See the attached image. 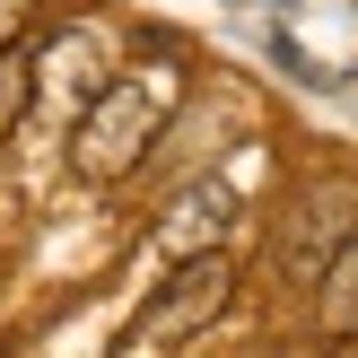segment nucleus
I'll use <instances>...</instances> for the list:
<instances>
[{
  "instance_id": "nucleus-1",
  "label": "nucleus",
  "mask_w": 358,
  "mask_h": 358,
  "mask_svg": "<svg viewBox=\"0 0 358 358\" xmlns=\"http://www.w3.org/2000/svg\"><path fill=\"white\" fill-rule=\"evenodd\" d=\"M175 87H184L175 62H140V70H122L114 87H96V96L79 105V122H70V166H79L87 184H122V175L157 149V131H166V114H175Z\"/></svg>"
},
{
  "instance_id": "nucleus-2",
  "label": "nucleus",
  "mask_w": 358,
  "mask_h": 358,
  "mask_svg": "<svg viewBox=\"0 0 358 358\" xmlns=\"http://www.w3.org/2000/svg\"><path fill=\"white\" fill-rule=\"evenodd\" d=\"M236 297V271H227V254H192L184 271H175V289L157 297L149 315H140V332H131V350H166L175 332H201L210 315Z\"/></svg>"
},
{
  "instance_id": "nucleus-3",
  "label": "nucleus",
  "mask_w": 358,
  "mask_h": 358,
  "mask_svg": "<svg viewBox=\"0 0 358 358\" xmlns=\"http://www.w3.org/2000/svg\"><path fill=\"white\" fill-rule=\"evenodd\" d=\"M350 227H358V210H350V192H341V184L306 192V201L289 210V227H280V271H289L297 289H315V280L332 271V254L350 245Z\"/></svg>"
},
{
  "instance_id": "nucleus-4",
  "label": "nucleus",
  "mask_w": 358,
  "mask_h": 358,
  "mask_svg": "<svg viewBox=\"0 0 358 358\" xmlns=\"http://www.w3.org/2000/svg\"><path fill=\"white\" fill-rule=\"evenodd\" d=\"M227 236H236V184H227V175H192V184L157 210V254H175V262L219 254Z\"/></svg>"
},
{
  "instance_id": "nucleus-5",
  "label": "nucleus",
  "mask_w": 358,
  "mask_h": 358,
  "mask_svg": "<svg viewBox=\"0 0 358 358\" xmlns=\"http://www.w3.org/2000/svg\"><path fill=\"white\" fill-rule=\"evenodd\" d=\"M315 289H324V332L332 341H358V227H350V245L332 254V271Z\"/></svg>"
},
{
  "instance_id": "nucleus-6",
  "label": "nucleus",
  "mask_w": 358,
  "mask_h": 358,
  "mask_svg": "<svg viewBox=\"0 0 358 358\" xmlns=\"http://www.w3.org/2000/svg\"><path fill=\"white\" fill-rule=\"evenodd\" d=\"M17 17H27V0H0V35H9V27H17Z\"/></svg>"
},
{
  "instance_id": "nucleus-7",
  "label": "nucleus",
  "mask_w": 358,
  "mask_h": 358,
  "mask_svg": "<svg viewBox=\"0 0 358 358\" xmlns=\"http://www.w3.org/2000/svg\"><path fill=\"white\" fill-rule=\"evenodd\" d=\"M271 9H297V0H271Z\"/></svg>"
}]
</instances>
